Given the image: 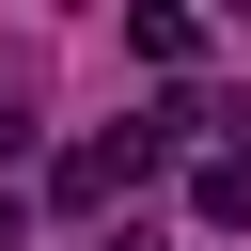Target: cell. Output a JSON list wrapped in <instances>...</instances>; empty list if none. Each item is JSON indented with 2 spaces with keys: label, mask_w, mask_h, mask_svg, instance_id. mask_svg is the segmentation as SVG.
<instances>
[{
  "label": "cell",
  "mask_w": 251,
  "mask_h": 251,
  "mask_svg": "<svg viewBox=\"0 0 251 251\" xmlns=\"http://www.w3.org/2000/svg\"><path fill=\"white\" fill-rule=\"evenodd\" d=\"M188 204H204V220H251V157H204V173H188Z\"/></svg>",
  "instance_id": "6da1fadb"
},
{
  "label": "cell",
  "mask_w": 251,
  "mask_h": 251,
  "mask_svg": "<svg viewBox=\"0 0 251 251\" xmlns=\"http://www.w3.org/2000/svg\"><path fill=\"white\" fill-rule=\"evenodd\" d=\"M16 235H31V204H16V188H0V251H16Z\"/></svg>",
  "instance_id": "7a4b0ae2"
},
{
  "label": "cell",
  "mask_w": 251,
  "mask_h": 251,
  "mask_svg": "<svg viewBox=\"0 0 251 251\" xmlns=\"http://www.w3.org/2000/svg\"><path fill=\"white\" fill-rule=\"evenodd\" d=\"M110 251H157V235H110Z\"/></svg>",
  "instance_id": "3957f363"
}]
</instances>
